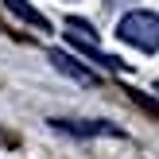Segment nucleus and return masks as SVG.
<instances>
[{
	"label": "nucleus",
	"mask_w": 159,
	"mask_h": 159,
	"mask_svg": "<svg viewBox=\"0 0 159 159\" xmlns=\"http://www.w3.org/2000/svg\"><path fill=\"white\" fill-rule=\"evenodd\" d=\"M116 39L128 47H136V51L152 54L159 51V16L148 12V8H132L128 16H120V23H116Z\"/></svg>",
	"instance_id": "1"
},
{
	"label": "nucleus",
	"mask_w": 159,
	"mask_h": 159,
	"mask_svg": "<svg viewBox=\"0 0 159 159\" xmlns=\"http://www.w3.org/2000/svg\"><path fill=\"white\" fill-rule=\"evenodd\" d=\"M51 128L70 132V136H120V128L109 120H51Z\"/></svg>",
	"instance_id": "2"
},
{
	"label": "nucleus",
	"mask_w": 159,
	"mask_h": 159,
	"mask_svg": "<svg viewBox=\"0 0 159 159\" xmlns=\"http://www.w3.org/2000/svg\"><path fill=\"white\" fill-rule=\"evenodd\" d=\"M47 58H51V62H54V66H58V70H62L66 78H74V82H82V85H93V82H97V78H93L89 70L82 66V62H74V58H70L66 51H51Z\"/></svg>",
	"instance_id": "3"
},
{
	"label": "nucleus",
	"mask_w": 159,
	"mask_h": 159,
	"mask_svg": "<svg viewBox=\"0 0 159 159\" xmlns=\"http://www.w3.org/2000/svg\"><path fill=\"white\" fill-rule=\"evenodd\" d=\"M4 8L12 16H20V20H27V23H35V27H43V31H51V20H47V16H39L35 8L27 4V0H4Z\"/></svg>",
	"instance_id": "4"
},
{
	"label": "nucleus",
	"mask_w": 159,
	"mask_h": 159,
	"mask_svg": "<svg viewBox=\"0 0 159 159\" xmlns=\"http://www.w3.org/2000/svg\"><path fill=\"white\" fill-rule=\"evenodd\" d=\"M155 89H159V82H155Z\"/></svg>",
	"instance_id": "5"
}]
</instances>
